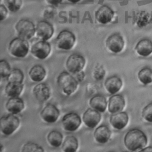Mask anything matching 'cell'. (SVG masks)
<instances>
[{"instance_id": "cell-15", "label": "cell", "mask_w": 152, "mask_h": 152, "mask_svg": "<svg viewBox=\"0 0 152 152\" xmlns=\"http://www.w3.org/2000/svg\"><path fill=\"white\" fill-rule=\"evenodd\" d=\"M128 119L129 117L127 113L121 111L111 115L110 123L113 128L118 130H121L126 126Z\"/></svg>"}, {"instance_id": "cell-4", "label": "cell", "mask_w": 152, "mask_h": 152, "mask_svg": "<svg viewBox=\"0 0 152 152\" xmlns=\"http://www.w3.org/2000/svg\"><path fill=\"white\" fill-rule=\"evenodd\" d=\"M20 121L14 114L2 116L0 119V129L5 135H10L16 131L20 125Z\"/></svg>"}, {"instance_id": "cell-16", "label": "cell", "mask_w": 152, "mask_h": 152, "mask_svg": "<svg viewBox=\"0 0 152 152\" xmlns=\"http://www.w3.org/2000/svg\"><path fill=\"white\" fill-rule=\"evenodd\" d=\"M125 105L124 97L121 94H113L109 99L107 107L108 111L115 113L122 110Z\"/></svg>"}, {"instance_id": "cell-28", "label": "cell", "mask_w": 152, "mask_h": 152, "mask_svg": "<svg viewBox=\"0 0 152 152\" xmlns=\"http://www.w3.org/2000/svg\"><path fill=\"white\" fill-rule=\"evenodd\" d=\"M152 21V15L145 11H140L137 15L136 23L137 25L142 27L150 23Z\"/></svg>"}, {"instance_id": "cell-29", "label": "cell", "mask_w": 152, "mask_h": 152, "mask_svg": "<svg viewBox=\"0 0 152 152\" xmlns=\"http://www.w3.org/2000/svg\"><path fill=\"white\" fill-rule=\"evenodd\" d=\"M24 74L21 70L18 68L13 69L7 78L8 82H20L23 83L24 80Z\"/></svg>"}, {"instance_id": "cell-38", "label": "cell", "mask_w": 152, "mask_h": 152, "mask_svg": "<svg viewBox=\"0 0 152 152\" xmlns=\"http://www.w3.org/2000/svg\"><path fill=\"white\" fill-rule=\"evenodd\" d=\"M45 1L50 5L58 6L62 2L63 0H45Z\"/></svg>"}, {"instance_id": "cell-33", "label": "cell", "mask_w": 152, "mask_h": 152, "mask_svg": "<svg viewBox=\"0 0 152 152\" xmlns=\"http://www.w3.org/2000/svg\"><path fill=\"white\" fill-rule=\"evenodd\" d=\"M142 116L146 121L152 122V103H148L143 108Z\"/></svg>"}, {"instance_id": "cell-37", "label": "cell", "mask_w": 152, "mask_h": 152, "mask_svg": "<svg viewBox=\"0 0 152 152\" xmlns=\"http://www.w3.org/2000/svg\"><path fill=\"white\" fill-rule=\"evenodd\" d=\"M75 74H76L75 78L77 80V81L78 82H81L85 77V73L83 71H81L76 73Z\"/></svg>"}, {"instance_id": "cell-17", "label": "cell", "mask_w": 152, "mask_h": 152, "mask_svg": "<svg viewBox=\"0 0 152 152\" xmlns=\"http://www.w3.org/2000/svg\"><path fill=\"white\" fill-rule=\"evenodd\" d=\"M33 94L38 101L43 102L49 99L50 91L49 86L46 84L39 83L34 87Z\"/></svg>"}, {"instance_id": "cell-3", "label": "cell", "mask_w": 152, "mask_h": 152, "mask_svg": "<svg viewBox=\"0 0 152 152\" xmlns=\"http://www.w3.org/2000/svg\"><path fill=\"white\" fill-rule=\"evenodd\" d=\"M10 54L16 58H22L27 56L29 51V44L27 40L19 37L11 40L8 45Z\"/></svg>"}, {"instance_id": "cell-19", "label": "cell", "mask_w": 152, "mask_h": 152, "mask_svg": "<svg viewBox=\"0 0 152 152\" xmlns=\"http://www.w3.org/2000/svg\"><path fill=\"white\" fill-rule=\"evenodd\" d=\"M122 86V81L116 75H112L108 77L104 82L106 90L111 94H115L121 90Z\"/></svg>"}, {"instance_id": "cell-7", "label": "cell", "mask_w": 152, "mask_h": 152, "mask_svg": "<svg viewBox=\"0 0 152 152\" xmlns=\"http://www.w3.org/2000/svg\"><path fill=\"white\" fill-rule=\"evenodd\" d=\"M85 64L86 59L82 55L78 53H73L68 58L65 66L69 72L75 74L83 70Z\"/></svg>"}, {"instance_id": "cell-5", "label": "cell", "mask_w": 152, "mask_h": 152, "mask_svg": "<svg viewBox=\"0 0 152 152\" xmlns=\"http://www.w3.org/2000/svg\"><path fill=\"white\" fill-rule=\"evenodd\" d=\"M15 30L19 37L28 40L36 33L34 23L27 19H21L15 25Z\"/></svg>"}, {"instance_id": "cell-39", "label": "cell", "mask_w": 152, "mask_h": 152, "mask_svg": "<svg viewBox=\"0 0 152 152\" xmlns=\"http://www.w3.org/2000/svg\"><path fill=\"white\" fill-rule=\"evenodd\" d=\"M141 151H152V147L151 146H149V147H144L142 149H141L140 150Z\"/></svg>"}, {"instance_id": "cell-41", "label": "cell", "mask_w": 152, "mask_h": 152, "mask_svg": "<svg viewBox=\"0 0 152 152\" xmlns=\"http://www.w3.org/2000/svg\"><path fill=\"white\" fill-rule=\"evenodd\" d=\"M2 148H3L2 145H1V149H0V151H2Z\"/></svg>"}, {"instance_id": "cell-25", "label": "cell", "mask_w": 152, "mask_h": 152, "mask_svg": "<svg viewBox=\"0 0 152 152\" xmlns=\"http://www.w3.org/2000/svg\"><path fill=\"white\" fill-rule=\"evenodd\" d=\"M78 147V141L74 136H67L62 144V150L65 152H75Z\"/></svg>"}, {"instance_id": "cell-8", "label": "cell", "mask_w": 152, "mask_h": 152, "mask_svg": "<svg viewBox=\"0 0 152 152\" xmlns=\"http://www.w3.org/2000/svg\"><path fill=\"white\" fill-rule=\"evenodd\" d=\"M51 46L46 40H40L34 43L31 48V54L39 59H45L50 54Z\"/></svg>"}, {"instance_id": "cell-12", "label": "cell", "mask_w": 152, "mask_h": 152, "mask_svg": "<svg viewBox=\"0 0 152 152\" xmlns=\"http://www.w3.org/2000/svg\"><path fill=\"white\" fill-rule=\"evenodd\" d=\"M60 115L59 109L54 104H48L40 112V117L46 123H55Z\"/></svg>"}, {"instance_id": "cell-31", "label": "cell", "mask_w": 152, "mask_h": 152, "mask_svg": "<svg viewBox=\"0 0 152 152\" xmlns=\"http://www.w3.org/2000/svg\"><path fill=\"white\" fill-rule=\"evenodd\" d=\"M21 151L22 152H28V151L43 152L44 151V150L40 145H39V144L35 142H28L23 145L21 149Z\"/></svg>"}, {"instance_id": "cell-18", "label": "cell", "mask_w": 152, "mask_h": 152, "mask_svg": "<svg viewBox=\"0 0 152 152\" xmlns=\"http://www.w3.org/2000/svg\"><path fill=\"white\" fill-rule=\"evenodd\" d=\"M7 111L11 114H18L24 108V103L22 99L18 97H10L5 105Z\"/></svg>"}, {"instance_id": "cell-14", "label": "cell", "mask_w": 152, "mask_h": 152, "mask_svg": "<svg viewBox=\"0 0 152 152\" xmlns=\"http://www.w3.org/2000/svg\"><path fill=\"white\" fill-rule=\"evenodd\" d=\"M113 10L107 5L100 7L95 12V18L98 23L102 24H106L110 23L114 16Z\"/></svg>"}, {"instance_id": "cell-40", "label": "cell", "mask_w": 152, "mask_h": 152, "mask_svg": "<svg viewBox=\"0 0 152 152\" xmlns=\"http://www.w3.org/2000/svg\"><path fill=\"white\" fill-rule=\"evenodd\" d=\"M69 2H71V3H77L78 2H79L80 0H67Z\"/></svg>"}, {"instance_id": "cell-1", "label": "cell", "mask_w": 152, "mask_h": 152, "mask_svg": "<svg viewBox=\"0 0 152 152\" xmlns=\"http://www.w3.org/2000/svg\"><path fill=\"white\" fill-rule=\"evenodd\" d=\"M126 148L132 151L141 150L147 144V137L145 133L138 128L129 130L125 134L124 140Z\"/></svg>"}, {"instance_id": "cell-32", "label": "cell", "mask_w": 152, "mask_h": 152, "mask_svg": "<svg viewBox=\"0 0 152 152\" xmlns=\"http://www.w3.org/2000/svg\"><path fill=\"white\" fill-rule=\"evenodd\" d=\"M11 71L9 63L5 59H1L0 61V73L1 78H7Z\"/></svg>"}, {"instance_id": "cell-9", "label": "cell", "mask_w": 152, "mask_h": 152, "mask_svg": "<svg viewBox=\"0 0 152 152\" xmlns=\"http://www.w3.org/2000/svg\"><path fill=\"white\" fill-rule=\"evenodd\" d=\"M81 124V119L78 114L69 112L65 114L62 119V125L64 129L69 132H74L78 129Z\"/></svg>"}, {"instance_id": "cell-6", "label": "cell", "mask_w": 152, "mask_h": 152, "mask_svg": "<svg viewBox=\"0 0 152 152\" xmlns=\"http://www.w3.org/2000/svg\"><path fill=\"white\" fill-rule=\"evenodd\" d=\"M57 47L62 50L71 49L76 41L75 34L71 31L64 30L60 31L55 39Z\"/></svg>"}, {"instance_id": "cell-30", "label": "cell", "mask_w": 152, "mask_h": 152, "mask_svg": "<svg viewBox=\"0 0 152 152\" xmlns=\"http://www.w3.org/2000/svg\"><path fill=\"white\" fill-rule=\"evenodd\" d=\"M4 3L8 11L15 12L20 9L23 1L22 0H4Z\"/></svg>"}, {"instance_id": "cell-2", "label": "cell", "mask_w": 152, "mask_h": 152, "mask_svg": "<svg viewBox=\"0 0 152 152\" xmlns=\"http://www.w3.org/2000/svg\"><path fill=\"white\" fill-rule=\"evenodd\" d=\"M78 81L71 74L62 71L57 77V84L60 89L66 96L72 94L77 88Z\"/></svg>"}, {"instance_id": "cell-13", "label": "cell", "mask_w": 152, "mask_h": 152, "mask_svg": "<svg viewBox=\"0 0 152 152\" xmlns=\"http://www.w3.org/2000/svg\"><path fill=\"white\" fill-rule=\"evenodd\" d=\"M101 114L99 111L93 109H87L83 115V121L87 127L93 128L96 127L101 120Z\"/></svg>"}, {"instance_id": "cell-21", "label": "cell", "mask_w": 152, "mask_h": 152, "mask_svg": "<svg viewBox=\"0 0 152 152\" xmlns=\"http://www.w3.org/2000/svg\"><path fill=\"white\" fill-rule=\"evenodd\" d=\"M135 49L139 55L148 56L152 53V42L148 39H142L137 43Z\"/></svg>"}, {"instance_id": "cell-24", "label": "cell", "mask_w": 152, "mask_h": 152, "mask_svg": "<svg viewBox=\"0 0 152 152\" xmlns=\"http://www.w3.org/2000/svg\"><path fill=\"white\" fill-rule=\"evenodd\" d=\"M24 85L20 82H8L5 88L6 94L10 97H18L21 93Z\"/></svg>"}, {"instance_id": "cell-27", "label": "cell", "mask_w": 152, "mask_h": 152, "mask_svg": "<svg viewBox=\"0 0 152 152\" xmlns=\"http://www.w3.org/2000/svg\"><path fill=\"white\" fill-rule=\"evenodd\" d=\"M140 81L144 85L152 83V69L148 67L142 68L138 73Z\"/></svg>"}, {"instance_id": "cell-26", "label": "cell", "mask_w": 152, "mask_h": 152, "mask_svg": "<svg viewBox=\"0 0 152 152\" xmlns=\"http://www.w3.org/2000/svg\"><path fill=\"white\" fill-rule=\"evenodd\" d=\"M47 140L52 147L55 148L59 147L63 142V135L60 132L53 130L48 134L47 136Z\"/></svg>"}, {"instance_id": "cell-35", "label": "cell", "mask_w": 152, "mask_h": 152, "mask_svg": "<svg viewBox=\"0 0 152 152\" xmlns=\"http://www.w3.org/2000/svg\"><path fill=\"white\" fill-rule=\"evenodd\" d=\"M8 9L5 6V5H0V21H2L5 20L8 14Z\"/></svg>"}, {"instance_id": "cell-23", "label": "cell", "mask_w": 152, "mask_h": 152, "mask_svg": "<svg viewBox=\"0 0 152 152\" xmlns=\"http://www.w3.org/2000/svg\"><path fill=\"white\" fill-rule=\"evenodd\" d=\"M28 75L31 80L34 82H40L44 80L46 75V72L44 67L40 65H35L32 66Z\"/></svg>"}, {"instance_id": "cell-22", "label": "cell", "mask_w": 152, "mask_h": 152, "mask_svg": "<svg viewBox=\"0 0 152 152\" xmlns=\"http://www.w3.org/2000/svg\"><path fill=\"white\" fill-rule=\"evenodd\" d=\"M89 104L91 108L99 112H104L107 106V102L103 96L97 94L90 99Z\"/></svg>"}, {"instance_id": "cell-36", "label": "cell", "mask_w": 152, "mask_h": 152, "mask_svg": "<svg viewBox=\"0 0 152 152\" xmlns=\"http://www.w3.org/2000/svg\"><path fill=\"white\" fill-rule=\"evenodd\" d=\"M55 14V9L53 6L50 5L46 8L44 11V16L46 18H50L53 17Z\"/></svg>"}, {"instance_id": "cell-20", "label": "cell", "mask_w": 152, "mask_h": 152, "mask_svg": "<svg viewBox=\"0 0 152 152\" xmlns=\"http://www.w3.org/2000/svg\"><path fill=\"white\" fill-rule=\"evenodd\" d=\"M110 130L106 125H104L98 126L94 132V140L99 144L106 143L110 139Z\"/></svg>"}, {"instance_id": "cell-11", "label": "cell", "mask_w": 152, "mask_h": 152, "mask_svg": "<svg viewBox=\"0 0 152 152\" xmlns=\"http://www.w3.org/2000/svg\"><path fill=\"white\" fill-rule=\"evenodd\" d=\"M53 33V27L48 21L42 20L37 23L36 27V33L37 37L40 40L47 41L51 38Z\"/></svg>"}, {"instance_id": "cell-10", "label": "cell", "mask_w": 152, "mask_h": 152, "mask_svg": "<svg viewBox=\"0 0 152 152\" xmlns=\"http://www.w3.org/2000/svg\"><path fill=\"white\" fill-rule=\"evenodd\" d=\"M125 42L121 34L115 33L109 36L106 40V45L107 49L114 53L121 52L124 47Z\"/></svg>"}, {"instance_id": "cell-34", "label": "cell", "mask_w": 152, "mask_h": 152, "mask_svg": "<svg viewBox=\"0 0 152 152\" xmlns=\"http://www.w3.org/2000/svg\"><path fill=\"white\" fill-rule=\"evenodd\" d=\"M105 70L102 65H97L93 72V78L96 80H101L105 75Z\"/></svg>"}]
</instances>
